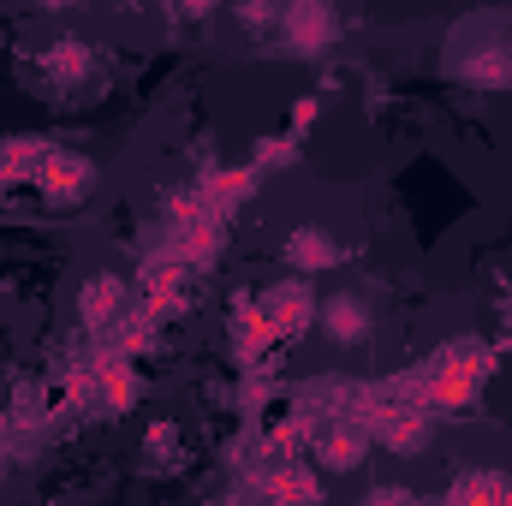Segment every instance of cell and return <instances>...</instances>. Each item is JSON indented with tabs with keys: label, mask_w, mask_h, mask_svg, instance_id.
I'll return each instance as SVG.
<instances>
[{
	"label": "cell",
	"mask_w": 512,
	"mask_h": 506,
	"mask_svg": "<svg viewBox=\"0 0 512 506\" xmlns=\"http://www.w3.org/2000/svg\"><path fill=\"white\" fill-rule=\"evenodd\" d=\"M364 453H370V423L358 417H328L322 429H316V459L328 465V471H358L364 465Z\"/></svg>",
	"instance_id": "5b68a950"
},
{
	"label": "cell",
	"mask_w": 512,
	"mask_h": 506,
	"mask_svg": "<svg viewBox=\"0 0 512 506\" xmlns=\"http://www.w3.org/2000/svg\"><path fill=\"white\" fill-rule=\"evenodd\" d=\"M256 316H262V334H280V340H292V334H304V328L316 322V298H310V286H304V274H292V280H280V286H268V292L256 298Z\"/></svg>",
	"instance_id": "7a4b0ae2"
},
{
	"label": "cell",
	"mask_w": 512,
	"mask_h": 506,
	"mask_svg": "<svg viewBox=\"0 0 512 506\" xmlns=\"http://www.w3.org/2000/svg\"><path fill=\"white\" fill-rule=\"evenodd\" d=\"M274 30H280V42L292 54H322L340 36V12H334V0H280V24Z\"/></svg>",
	"instance_id": "6da1fadb"
},
{
	"label": "cell",
	"mask_w": 512,
	"mask_h": 506,
	"mask_svg": "<svg viewBox=\"0 0 512 506\" xmlns=\"http://www.w3.org/2000/svg\"><path fill=\"white\" fill-rule=\"evenodd\" d=\"M262 489H268V495H286V501H316V495H322V483H316L304 465H280Z\"/></svg>",
	"instance_id": "8fae6325"
},
{
	"label": "cell",
	"mask_w": 512,
	"mask_h": 506,
	"mask_svg": "<svg viewBox=\"0 0 512 506\" xmlns=\"http://www.w3.org/2000/svg\"><path fill=\"white\" fill-rule=\"evenodd\" d=\"M36 185L48 191V203L60 209H72V203H84L90 191H96V167L84 161V155H60V149H48V161H42V173H36Z\"/></svg>",
	"instance_id": "3957f363"
},
{
	"label": "cell",
	"mask_w": 512,
	"mask_h": 506,
	"mask_svg": "<svg viewBox=\"0 0 512 506\" xmlns=\"http://www.w3.org/2000/svg\"><path fill=\"white\" fill-rule=\"evenodd\" d=\"M334 262H340V239H334L328 227H316V221L292 227V239H286V268H298V274H322V268H334Z\"/></svg>",
	"instance_id": "ba28073f"
},
{
	"label": "cell",
	"mask_w": 512,
	"mask_h": 506,
	"mask_svg": "<svg viewBox=\"0 0 512 506\" xmlns=\"http://www.w3.org/2000/svg\"><path fill=\"white\" fill-rule=\"evenodd\" d=\"M316 322H322V334H328L334 346H364L370 328H376L370 298H358V292H334V298H322V304H316Z\"/></svg>",
	"instance_id": "277c9868"
},
{
	"label": "cell",
	"mask_w": 512,
	"mask_h": 506,
	"mask_svg": "<svg viewBox=\"0 0 512 506\" xmlns=\"http://www.w3.org/2000/svg\"><path fill=\"white\" fill-rule=\"evenodd\" d=\"M149 453H161L155 465H179V429L173 423H155L149 429Z\"/></svg>",
	"instance_id": "4fadbf2b"
},
{
	"label": "cell",
	"mask_w": 512,
	"mask_h": 506,
	"mask_svg": "<svg viewBox=\"0 0 512 506\" xmlns=\"http://www.w3.org/2000/svg\"><path fill=\"white\" fill-rule=\"evenodd\" d=\"M233 12H239V24H245L251 36L280 24V0H233Z\"/></svg>",
	"instance_id": "7c38bea8"
},
{
	"label": "cell",
	"mask_w": 512,
	"mask_h": 506,
	"mask_svg": "<svg viewBox=\"0 0 512 506\" xmlns=\"http://www.w3.org/2000/svg\"><path fill=\"white\" fill-rule=\"evenodd\" d=\"M429 411H411V405H387L370 417V441H382L387 453H399V459H411V453H423L429 447Z\"/></svg>",
	"instance_id": "8992f818"
},
{
	"label": "cell",
	"mask_w": 512,
	"mask_h": 506,
	"mask_svg": "<svg viewBox=\"0 0 512 506\" xmlns=\"http://www.w3.org/2000/svg\"><path fill=\"white\" fill-rule=\"evenodd\" d=\"M90 72H96V48H90V42H78V36H54V42L42 48V78H48V84L72 90V84H84Z\"/></svg>",
	"instance_id": "52a82bcc"
},
{
	"label": "cell",
	"mask_w": 512,
	"mask_h": 506,
	"mask_svg": "<svg viewBox=\"0 0 512 506\" xmlns=\"http://www.w3.org/2000/svg\"><path fill=\"white\" fill-rule=\"evenodd\" d=\"M459 78H465V84H477V90H507V84H512V48H501V42L471 48V54L459 60Z\"/></svg>",
	"instance_id": "9c48e42d"
},
{
	"label": "cell",
	"mask_w": 512,
	"mask_h": 506,
	"mask_svg": "<svg viewBox=\"0 0 512 506\" xmlns=\"http://www.w3.org/2000/svg\"><path fill=\"white\" fill-rule=\"evenodd\" d=\"M120 310H126V286H120L114 274H96V280H84V292H78V316H84L90 328H108V322H120Z\"/></svg>",
	"instance_id": "30bf717a"
}]
</instances>
